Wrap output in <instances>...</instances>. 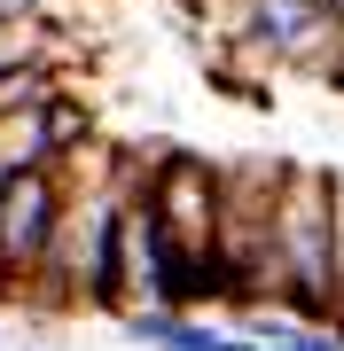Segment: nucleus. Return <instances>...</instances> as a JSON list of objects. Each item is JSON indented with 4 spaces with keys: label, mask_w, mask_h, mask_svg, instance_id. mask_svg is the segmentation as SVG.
Returning a JSON list of instances; mask_svg holds the SVG:
<instances>
[{
    "label": "nucleus",
    "mask_w": 344,
    "mask_h": 351,
    "mask_svg": "<svg viewBox=\"0 0 344 351\" xmlns=\"http://www.w3.org/2000/svg\"><path fill=\"white\" fill-rule=\"evenodd\" d=\"M274 281L282 304L306 320L344 313V258H336V172L329 164H297L290 156V188H282L274 219Z\"/></svg>",
    "instance_id": "f257e3e1"
},
{
    "label": "nucleus",
    "mask_w": 344,
    "mask_h": 351,
    "mask_svg": "<svg viewBox=\"0 0 344 351\" xmlns=\"http://www.w3.org/2000/svg\"><path fill=\"white\" fill-rule=\"evenodd\" d=\"M282 188H290V156H227L219 164V274H227V313L282 304V281H274Z\"/></svg>",
    "instance_id": "f03ea898"
},
{
    "label": "nucleus",
    "mask_w": 344,
    "mask_h": 351,
    "mask_svg": "<svg viewBox=\"0 0 344 351\" xmlns=\"http://www.w3.org/2000/svg\"><path fill=\"white\" fill-rule=\"evenodd\" d=\"M141 195L157 203L172 250L204 281L211 304H227V274H219V164L196 149H149L141 156Z\"/></svg>",
    "instance_id": "7ed1b4c3"
},
{
    "label": "nucleus",
    "mask_w": 344,
    "mask_h": 351,
    "mask_svg": "<svg viewBox=\"0 0 344 351\" xmlns=\"http://www.w3.org/2000/svg\"><path fill=\"white\" fill-rule=\"evenodd\" d=\"M55 219H63V172L32 164V172H0V304H24L39 265H47Z\"/></svg>",
    "instance_id": "20e7f679"
},
{
    "label": "nucleus",
    "mask_w": 344,
    "mask_h": 351,
    "mask_svg": "<svg viewBox=\"0 0 344 351\" xmlns=\"http://www.w3.org/2000/svg\"><path fill=\"white\" fill-rule=\"evenodd\" d=\"M78 141H87V110L63 94L47 101H16L0 110V172H32V164H63Z\"/></svg>",
    "instance_id": "39448f33"
},
{
    "label": "nucleus",
    "mask_w": 344,
    "mask_h": 351,
    "mask_svg": "<svg viewBox=\"0 0 344 351\" xmlns=\"http://www.w3.org/2000/svg\"><path fill=\"white\" fill-rule=\"evenodd\" d=\"M117 336L141 351H258L235 320L219 328L204 313H180V304H133V313H117Z\"/></svg>",
    "instance_id": "423d86ee"
},
{
    "label": "nucleus",
    "mask_w": 344,
    "mask_h": 351,
    "mask_svg": "<svg viewBox=\"0 0 344 351\" xmlns=\"http://www.w3.org/2000/svg\"><path fill=\"white\" fill-rule=\"evenodd\" d=\"M0 351H63V343H0Z\"/></svg>",
    "instance_id": "0eeeda50"
},
{
    "label": "nucleus",
    "mask_w": 344,
    "mask_h": 351,
    "mask_svg": "<svg viewBox=\"0 0 344 351\" xmlns=\"http://www.w3.org/2000/svg\"><path fill=\"white\" fill-rule=\"evenodd\" d=\"M0 343H8V336H0Z\"/></svg>",
    "instance_id": "6e6552de"
},
{
    "label": "nucleus",
    "mask_w": 344,
    "mask_h": 351,
    "mask_svg": "<svg viewBox=\"0 0 344 351\" xmlns=\"http://www.w3.org/2000/svg\"><path fill=\"white\" fill-rule=\"evenodd\" d=\"M336 320H344V313H336Z\"/></svg>",
    "instance_id": "1a4fd4ad"
}]
</instances>
